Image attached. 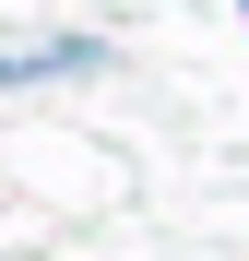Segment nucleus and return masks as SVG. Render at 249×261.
Listing matches in <instances>:
<instances>
[{"instance_id": "nucleus-1", "label": "nucleus", "mask_w": 249, "mask_h": 261, "mask_svg": "<svg viewBox=\"0 0 249 261\" xmlns=\"http://www.w3.org/2000/svg\"><path fill=\"white\" fill-rule=\"evenodd\" d=\"M107 48L95 36H48V48H0V83H60V71H95Z\"/></svg>"}, {"instance_id": "nucleus-2", "label": "nucleus", "mask_w": 249, "mask_h": 261, "mask_svg": "<svg viewBox=\"0 0 249 261\" xmlns=\"http://www.w3.org/2000/svg\"><path fill=\"white\" fill-rule=\"evenodd\" d=\"M237 12H249V0H237Z\"/></svg>"}]
</instances>
